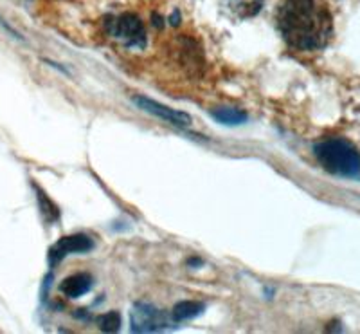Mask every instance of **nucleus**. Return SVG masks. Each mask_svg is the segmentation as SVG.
<instances>
[{"instance_id": "obj_1", "label": "nucleus", "mask_w": 360, "mask_h": 334, "mask_svg": "<svg viewBox=\"0 0 360 334\" xmlns=\"http://www.w3.org/2000/svg\"><path fill=\"white\" fill-rule=\"evenodd\" d=\"M276 22L292 49H324L333 37V17L324 0H281Z\"/></svg>"}, {"instance_id": "obj_2", "label": "nucleus", "mask_w": 360, "mask_h": 334, "mask_svg": "<svg viewBox=\"0 0 360 334\" xmlns=\"http://www.w3.org/2000/svg\"><path fill=\"white\" fill-rule=\"evenodd\" d=\"M314 152L328 172L342 178H360V154L348 141L324 140L315 144Z\"/></svg>"}, {"instance_id": "obj_3", "label": "nucleus", "mask_w": 360, "mask_h": 334, "mask_svg": "<svg viewBox=\"0 0 360 334\" xmlns=\"http://www.w3.org/2000/svg\"><path fill=\"white\" fill-rule=\"evenodd\" d=\"M105 31L115 42L131 49H143L146 46V29L141 18L134 13H121L105 20Z\"/></svg>"}, {"instance_id": "obj_4", "label": "nucleus", "mask_w": 360, "mask_h": 334, "mask_svg": "<svg viewBox=\"0 0 360 334\" xmlns=\"http://www.w3.org/2000/svg\"><path fill=\"white\" fill-rule=\"evenodd\" d=\"M130 323L131 330H135V333H157V330L168 329L169 326L176 322L153 306L137 304L130 313Z\"/></svg>"}, {"instance_id": "obj_5", "label": "nucleus", "mask_w": 360, "mask_h": 334, "mask_svg": "<svg viewBox=\"0 0 360 334\" xmlns=\"http://www.w3.org/2000/svg\"><path fill=\"white\" fill-rule=\"evenodd\" d=\"M134 104L139 109H143V111L150 112V114L159 116V118H162V120L168 121V123L176 125V127H188V125H191V118H189L186 112H179L175 111V109H169L166 107V105L159 104V101L144 98V96H135Z\"/></svg>"}, {"instance_id": "obj_6", "label": "nucleus", "mask_w": 360, "mask_h": 334, "mask_svg": "<svg viewBox=\"0 0 360 334\" xmlns=\"http://www.w3.org/2000/svg\"><path fill=\"white\" fill-rule=\"evenodd\" d=\"M94 248V242L85 235H72V237H63L60 242H56L51 248V262L56 264L63 256L70 255V253H85L90 252V249Z\"/></svg>"}, {"instance_id": "obj_7", "label": "nucleus", "mask_w": 360, "mask_h": 334, "mask_svg": "<svg viewBox=\"0 0 360 334\" xmlns=\"http://www.w3.org/2000/svg\"><path fill=\"white\" fill-rule=\"evenodd\" d=\"M227 11L236 18H250L262 11L265 0H220Z\"/></svg>"}, {"instance_id": "obj_8", "label": "nucleus", "mask_w": 360, "mask_h": 334, "mask_svg": "<svg viewBox=\"0 0 360 334\" xmlns=\"http://www.w3.org/2000/svg\"><path fill=\"white\" fill-rule=\"evenodd\" d=\"M90 287H92V277L86 273H78V275H72V277L63 280L62 293L70 298H78L89 293Z\"/></svg>"}, {"instance_id": "obj_9", "label": "nucleus", "mask_w": 360, "mask_h": 334, "mask_svg": "<svg viewBox=\"0 0 360 334\" xmlns=\"http://www.w3.org/2000/svg\"><path fill=\"white\" fill-rule=\"evenodd\" d=\"M211 116H213L218 123H224V125H240L247 121L245 112L238 111V109H231V107L214 109V111L211 112Z\"/></svg>"}, {"instance_id": "obj_10", "label": "nucleus", "mask_w": 360, "mask_h": 334, "mask_svg": "<svg viewBox=\"0 0 360 334\" xmlns=\"http://www.w3.org/2000/svg\"><path fill=\"white\" fill-rule=\"evenodd\" d=\"M202 311H204V306L198 304V302H180L173 309L172 318L175 322H184V320H189V318L198 316Z\"/></svg>"}, {"instance_id": "obj_11", "label": "nucleus", "mask_w": 360, "mask_h": 334, "mask_svg": "<svg viewBox=\"0 0 360 334\" xmlns=\"http://www.w3.org/2000/svg\"><path fill=\"white\" fill-rule=\"evenodd\" d=\"M119 326H121V316H119V313H108L99 318V327L105 333H115L119 329Z\"/></svg>"}, {"instance_id": "obj_12", "label": "nucleus", "mask_w": 360, "mask_h": 334, "mask_svg": "<svg viewBox=\"0 0 360 334\" xmlns=\"http://www.w3.org/2000/svg\"><path fill=\"white\" fill-rule=\"evenodd\" d=\"M38 199H40V206H41V214L45 215V219L47 221H56L58 219V210L56 206H54L53 202L49 201V199L45 197L44 194H38Z\"/></svg>"}]
</instances>
